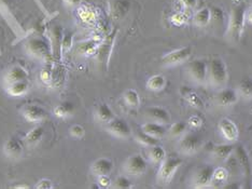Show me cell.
<instances>
[{"mask_svg": "<svg viewBox=\"0 0 252 189\" xmlns=\"http://www.w3.org/2000/svg\"><path fill=\"white\" fill-rule=\"evenodd\" d=\"M246 15H247V12H246L244 4L235 5L231 11L230 21H228L227 26V37L234 42L239 41L243 36L245 22L247 20Z\"/></svg>", "mask_w": 252, "mask_h": 189, "instance_id": "cell-1", "label": "cell"}, {"mask_svg": "<svg viewBox=\"0 0 252 189\" xmlns=\"http://www.w3.org/2000/svg\"><path fill=\"white\" fill-rule=\"evenodd\" d=\"M228 80L225 62L221 57H215L208 63V82L215 88H224Z\"/></svg>", "mask_w": 252, "mask_h": 189, "instance_id": "cell-2", "label": "cell"}, {"mask_svg": "<svg viewBox=\"0 0 252 189\" xmlns=\"http://www.w3.org/2000/svg\"><path fill=\"white\" fill-rule=\"evenodd\" d=\"M183 163V160L180 157L166 156L165 159L159 164L158 172V181L159 184L168 185L173 181L177 171L179 170Z\"/></svg>", "mask_w": 252, "mask_h": 189, "instance_id": "cell-3", "label": "cell"}, {"mask_svg": "<svg viewBox=\"0 0 252 189\" xmlns=\"http://www.w3.org/2000/svg\"><path fill=\"white\" fill-rule=\"evenodd\" d=\"M147 168V160L140 153L131 154L123 163V171L127 176L139 177L146 173Z\"/></svg>", "mask_w": 252, "mask_h": 189, "instance_id": "cell-4", "label": "cell"}, {"mask_svg": "<svg viewBox=\"0 0 252 189\" xmlns=\"http://www.w3.org/2000/svg\"><path fill=\"white\" fill-rule=\"evenodd\" d=\"M188 76L194 83L205 84L208 82V63L204 60H194L187 67Z\"/></svg>", "mask_w": 252, "mask_h": 189, "instance_id": "cell-5", "label": "cell"}, {"mask_svg": "<svg viewBox=\"0 0 252 189\" xmlns=\"http://www.w3.org/2000/svg\"><path fill=\"white\" fill-rule=\"evenodd\" d=\"M203 146V140L195 132H187L183 134L178 143V148L183 154H194L196 153Z\"/></svg>", "mask_w": 252, "mask_h": 189, "instance_id": "cell-6", "label": "cell"}, {"mask_svg": "<svg viewBox=\"0 0 252 189\" xmlns=\"http://www.w3.org/2000/svg\"><path fill=\"white\" fill-rule=\"evenodd\" d=\"M192 48L186 45V47H182L179 49H176L174 51H170V52L166 53L162 56V64L166 67H173L180 65L182 63L187 62L190 59L192 55Z\"/></svg>", "mask_w": 252, "mask_h": 189, "instance_id": "cell-7", "label": "cell"}, {"mask_svg": "<svg viewBox=\"0 0 252 189\" xmlns=\"http://www.w3.org/2000/svg\"><path fill=\"white\" fill-rule=\"evenodd\" d=\"M25 50L28 55L37 60H47L50 56V49L48 43L42 38L33 37L27 41Z\"/></svg>", "mask_w": 252, "mask_h": 189, "instance_id": "cell-8", "label": "cell"}, {"mask_svg": "<svg viewBox=\"0 0 252 189\" xmlns=\"http://www.w3.org/2000/svg\"><path fill=\"white\" fill-rule=\"evenodd\" d=\"M21 114L26 121L31 123H41L48 118V112L42 106L30 103L21 108Z\"/></svg>", "mask_w": 252, "mask_h": 189, "instance_id": "cell-9", "label": "cell"}, {"mask_svg": "<svg viewBox=\"0 0 252 189\" xmlns=\"http://www.w3.org/2000/svg\"><path fill=\"white\" fill-rule=\"evenodd\" d=\"M107 132L111 135L118 137V139L127 140L131 136L130 125L122 118H114L110 122L106 124Z\"/></svg>", "mask_w": 252, "mask_h": 189, "instance_id": "cell-10", "label": "cell"}, {"mask_svg": "<svg viewBox=\"0 0 252 189\" xmlns=\"http://www.w3.org/2000/svg\"><path fill=\"white\" fill-rule=\"evenodd\" d=\"M215 168L210 164H206L196 170L193 175L192 183L195 188H206L211 186Z\"/></svg>", "mask_w": 252, "mask_h": 189, "instance_id": "cell-11", "label": "cell"}, {"mask_svg": "<svg viewBox=\"0 0 252 189\" xmlns=\"http://www.w3.org/2000/svg\"><path fill=\"white\" fill-rule=\"evenodd\" d=\"M24 148H25L24 142L18 139V137L12 136L5 141L3 145V153L4 156L9 159L18 160L23 156Z\"/></svg>", "mask_w": 252, "mask_h": 189, "instance_id": "cell-12", "label": "cell"}, {"mask_svg": "<svg viewBox=\"0 0 252 189\" xmlns=\"http://www.w3.org/2000/svg\"><path fill=\"white\" fill-rule=\"evenodd\" d=\"M219 131L223 139L226 140L228 143H235L237 142L239 137V131L237 124L235 123L232 119L230 118H223L220 120Z\"/></svg>", "mask_w": 252, "mask_h": 189, "instance_id": "cell-13", "label": "cell"}, {"mask_svg": "<svg viewBox=\"0 0 252 189\" xmlns=\"http://www.w3.org/2000/svg\"><path fill=\"white\" fill-rule=\"evenodd\" d=\"M145 116L150 121L158 122L162 124H167L170 122V113L162 106H149L145 111Z\"/></svg>", "mask_w": 252, "mask_h": 189, "instance_id": "cell-14", "label": "cell"}, {"mask_svg": "<svg viewBox=\"0 0 252 189\" xmlns=\"http://www.w3.org/2000/svg\"><path fill=\"white\" fill-rule=\"evenodd\" d=\"M239 100V94L237 90L231 89V88H222L220 89L216 96V101L218 105L223 107H230L236 104Z\"/></svg>", "mask_w": 252, "mask_h": 189, "instance_id": "cell-15", "label": "cell"}, {"mask_svg": "<svg viewBox=\"0 0 252 189\" xmlns=\"http://www.w3.org/2000/svg\"><path fill=\"white\" fill-rule=\"evenodd\" d=\"M113 170V162L107 157H100L96 159L91 164V173L97 176L100 175H109Z\"/></svg>", "mask_w": 252, "mask_h": 189, "instance_id": "cell-16", "label": "cell"}, {"mask_svg": "<svg viewBox=\"0 0 252 189\" xmlns=\"http://www.w3.org/2000/svg\"><path fill=\"white\" fill-rule=\"evenodd\" d=\"M28 79V72L26 68L21 65H13L11 66L9 70L5 72L3 76V84H9L19 80H25Z\"/></svg>", "mask_w": 252, "mask_h": 189, "instance_id": "cell-17", "label": "cell"}, {"mask_svg": "<svg viewBox=\"0 0 252 189\" xmlns=\"http://www.w3.org/2000/svg\"><path fill=\"white\" fill-rule=\"evenodd\" d=\"M94 118L99 123H109L112 119L116 118L114 113L107 103H99L95 106L94 110Z\"/></svg>", "mask_w": 252, "mask_h": 189, "instance_id": "cell-18", "label": "cell"}, {"mask_svg": "<svg viewBox=\"0 0 252 189\" xmlns=\"http://www.w3.org/2000/svg\"><path fill=\"white\" fill-rule=\"evenodd\" d=\"M44 133H45L44 125L38 123L36 127H33L31 131H28L26 135L24 136L23 142H24V144L27 147H35L42 141Z\"/></svg>", "mask_w": 252, "mask_h": 189, "instance_id": "cell-19", "label": "cell"}, {"mask_svg": "<svg viewBox=\"0 0 252 189\" xmlns=\"http://www.w3.org/2000/svg\"><path fill=\"white\" fill-rule=\"evenodd\" d=\"M4 89H5V92L11 96H14V97L24 96L28 92V90H30V81H28V79L19 80V81L5 84Z\"/></svg>", "mask_w": 252, "mask_h": 189, "instance_id": "cell-20", "label": "cell"}, {"mask_svg": "<svg viewBox=\"0 0 252 189\" xmlns=\"http://www.w3.org/2000/svg\"><path fill=\"white\" fill-rule=\"evenodd\" d=\"M141 130L144 131L145 133L153 137H157L158 140L163 139V137L167 134V129H166L165 124L154 121H149L144 123L141 125Z\"/></svg>", "mask_w": 252, "mask_h": 189, "instance_id": "cell-21", "label": "cell"}, {"mask_svg": "<svg viewBox=\"0 0 252 189\" xmlns=\"http://www.w3.org/2000/svg\"><path fill=\"white\" fill-rule=\"evenodd\" d=\"M235 151V145L233 143H226V144H220L214 147L213 156L219 160V161H225L226 159L232 156Z\"/></svg>", "mask_w": 252, "mask_h": 189, "instance_id": "cell-22", "label": "cell"}, {"mask_svg": "<svg viewBox=\"0 0 252 189\" xmlns=\"http://www.w3.org/2000/svg\"><path fill=\"white\" fill-rule=\"evenodd\" d=\"M180 94L191 106L195 107V108L203 107L202 99H200L199 95L193 89L189 88V87H181Z\"/></svg>", "mask_w": 252, "mask_h": 189, "instance_id": "cell-23", "label": "cell"}, {"mask_svg": "<svg viewBox=\"0 0 252 189\" xmlns=\"http://www.w3.org/2000/svg\"><path fill=\"white\" fill-rule=\"evenodd\" d=\"M53 113L56 118L68 119L73 116L74 106L70 102H62L56 105L53 110Z\"/></svg>", "mask_w": 252, "mask_h": 189, "instance_id": "cell-24", "label": "cell"}, {"mask_svg": "<svg viewBox=\"0 0 252 189\" xmlns=\"http://www.w3.org/2000/svg\"><path fill=\"white\" fill-rule=\"evenodd\" d=\"M167 85V79L163 75H153L147 80L146 87L149 91H152V92H159L166 88Z\"/></svg>", "mask_w": 252, "mask_h": 189, "instance_id": "cell-25", "label": "cell"}, {"mask_svg": "<svg viewBox=\"0 0 252 189\" xmlns=\"http://www.w3.org/2000/svg\"><path fill=\"white\" fill-rule=\"evenodd\" d=\"M130 4L127 0H116L112 3L111 7V14L114 19L120 20L125 16V14L128 12Z\"/></svg>", "mask_w": 252, "mask_h": 189, "instance_id": "cell-26", "label": "cell"}, {"mask_svg": "<svg viewBox=\"0 0 252 189\" xmlns=\"http://www.w3.org/2000/svg\"><path fill=\"white\" fill-rule=\"evenodd\" d=\"M147 153L149 160L154 164H161V162L166 157V151L159 144L148 147Z\"/></svg>", "mask_w": 252, "mask_h": 189, "instance_id": "cell-27", "label": "cell"}, {"mask_svg": "<svg viewBox=\"0 0 252 189\" xmlns=\"http://www.w3.org/2000/svg\"><path fill=\"white\" fill-rule=\"evenodd\" d=\"M193 22L199 27L207 26L211 22V10L209 8H202L196 11V13L193 16Z\"/></svg>", "mask_w": 252, "mask_h": 189, "instance_id": "cell-28", "label": "cell"}, {"mask_svg": "<svg viewBox=\"0 0 252 189\" xmlns=\"http://www.w3.org/2000/svg\"><path fill=\"white\" fill-rule=\"evenodd\" d=\"M235 153H236V158L238 159L239 164L242 165L245 174L249 176L251 172V167H250V161H249L247 151H246V150L243 146L239 145L237 147H235Z\"/></svg>", "mask_w": 252, "mask_h": 189, "instance_id": "cell-29", "label": "cell"}, {"mask_svg": "<svg viewBox=\"0 0 252 189\" xmlns=\"http://www.w3.org/2000/svg\"><path fill=\"white\" fill-rule=\"evenodd\" d=\"M123 100L125 104L130 108H138L140 106V96L135 89H127L123 93Z\"/></svg>", "mask_w": 252, "mask_h": 189, "instance_id": "cell-30", "label": "cell"}, {"mask_svg": "<svg viewBox=\"0 0 252 189\" xmlns=\"http://www.w3.org/2000/svg\"><path fill=\"white\" fill-rule=\"evenodd\" d=\"M188 129H189L188 122L177 121L170 125L169 129L167 130V134L170 137H173V139H177V137H179L180 139L183 134L188 132Z\"/></svg>", "mask_w": 252, "mask_h": 189, "instance_id": "cell-31", "label": "cell"}, {"mask_svg": "<svg viewBox=\"0 0 252 189\" xmlns=\"http://www.w3.org/2000/svg\"><path fill=\"white\" fill-rule=\"evenodd\" d=\"M237 92L239 97L242 96L244 99L250 100L252 99V78H245L239 82L237 87Z\"/></svg>", "mask_w": 252, "mask_h": 189, "instance_id": "cell-32", "label": "cell"}, {"mask_svg": "<svg viewBox=\"0 0 252 189\" xmlns=\"http://www.w3.org/2000/svg\"><path fill=\"white\" fill-rule=\"evenodd\" d=\"M135 140H136V142H138L139 144L144 145L146 147H150V146H154V145L159 144L158 139L145 133L142 130L135 134Z\"/></svg>", "mask_w": 252, "mask_h": 189, "instance_id": "cell-33", "label": "cell"}, {"mask_svg": "<svg viewBox=\"0 0 252 189\" xmlns=\"http://www.w3.org/2000/svg\"><path fill=\"white\" fill-rule=\"evenodd\" d=\"M99 48V44L97 43L95 40H89L87 42L80 43L78 47V52L83 55H92L97 52V50Z\"/></svg>", "mask_w": 252, "mask_h": 189, "instance_id": "cell-34", "label": "cell"}, {"mask_svg": "<svg viewBox=\"0 0 252 189\" xmlns=\"http://www.w3.org/2000/svg\"><path fill=\"white\" fill-rule=\"evenodd\" d=\"M227 174L228 172L225 168L219 167L215 169L214 176H213V182H211V185L215 186H220L221 184H224L227 180Z\"/></svg>", "mask_w": 252, "mask_h": 189, "instance_id": "cell-35", "label": "cell"}, {"mask_svg": "<svg viewBox=\"0 0 252 189\" xmlns=\"http://www.w3.org/2000/svg\"><path fill=\"white\" fill-rule=\"evenodd\" d=\"M112 187L117 189H129L133 188V184H131V181L127 176L120 175L112 183Z\"/></svg>", "mask_w": 252, "mask_h": 189, "instance_id": "cell-36", "label": "cell"}, {"mask_svg": "<svg viewBox=\"0 0 252 189\" xmlns=\"http://www.w3.org/2000/svg\"><path fill=\"white\" fill-rule=\"evenodd\" d=\"M79 16L85 23H92L96 19V13L93 9H89L87 7L79 9Z\"/></svg>", "mask_w": 252, "mask_h": 189, "instance_id": "cell-37", "label": "cell"}, {"mask_svg": "<svg viewBox=\"0 0 252 189\" xmlns=\"http://www.w3.org/2000/svg\"><path fill=\"white\" fill-rule=\"evenodd\" d=\"M189 21V16L186 12H182V11H179V12H175L173 15L170 16V22L171 24L175 26H182L186 25Z\"/></svg>", "mask_w": 252, "mask_h": 189, "instance_id": "cell-38", "label": "cell"}, {"mask_svg": "<svg viewBox=\"0 0 252 189\" xmlns=\"http://www.w3.org/2000/svg\"><path fill=\"white\" fill-rule=\"evenodd\" d=\"M69 135L72 137V139L81 140L85 135V129L81 124H73L69 129Z\"/></svg>", "mask_w": 252, "mask_h": 189, "instance_id": "cell-39", "label": "cell"}, {"mask_svg": "<svg viewBox=\"0 0 252 189\" xmlns=\"http://www.w3.org/2000/svg\"><path fill=\"white\" fill-rule=\"evenodd\" d=\"M187 122H188L189 128H191L193 130H197L199 128H202V125L204 123L203 119L200 118L199 116H192V117L189 118Z\"/></svg>", "mask_w": 252, "mask_h": 189, "instance_id": "cell-40", "label": "cell"}, {"mask_svg": "<svg viewBox=\"0 0 252 189\" xmlns=\"http://www.w3.org/2000/svg\"><path fill=\"white\" fill-rule=\"evenodd\" d=\"M97 185L99 188H109L112 186V181L109 175L97 176Z\"/></svg>", "mask_w": 252, "mask_h": 189, "instance_id": "cell-41", "label": "cell"}, {"mask_svg": "<svg viewBox=\"0 0 252 189\" xmlns=\"http://www.w3.org/2000/svg\"><path fill=\"white\" fill-rule=\"evenodd\" d=\"M53 186V182L49 180V179H42L37 182V184L35 185L36 189H52Z\"/></svg>", "mask_w": 252, "mask_h": 189, "instance_id": "cell-42", "label": "cell"}, {"mask_svg": "<svg viewBox=\"0 0 252 189\" xmlns=\"http://www.w3.org/2000/svg\"><path fill=\"white\" fill-rule=\"evenodd\" d=\"M178 1L187 10H194L197 5V0H178Z\"/></svg>", "mask_w": 252, "mask_h": 189, "instance_id": "cell-43", "label": "cell"}, {"mask_svg": "<svg viewBox=\"0 0 252 189\" xmlns=\"http://www.w3.org/2000/svg\"><path fill=\"white\" fill-rule=\"evenodd\" d=\"M40 78L43 80V82L48 83L51 81V72L49 70H43L40 74Z\"/></svg>", "mask_w": 252, "mask_h": 189, "instance_id": "cell-44", "label": "cell"}, {"mask_svg": "<svg viewBox=\"0 0 252 189\" xmlns=\"http://www.w3.org/2000/svg\"><path fill=\"white\" fill-rule=\"evenodd\" d=\"M65 3L69 7H78L81 3V0H64Z\"/></svg>", "mask_w": 252, "mask_h": 189, "instance_id": "cell-45", "label": "cell"}, {"mask_svg": "<svg viewBox=\"0 0 252 189\" xmlns=\"http://www.w3.org/2000/svg\"><path fill=\"white\" fill-rule=\"evenodd\" d=\"M246 19H247L252 24V8L247 12V15H246Z\"/></svg>", "mask_w": 252, "mask_h": 189, "instance_id": "cell-46", "label": "cell"}, {"mask_svg": "<svg viewBox=\"0 0 252 189\" xmlns=\"http://www.w3.org/2000/svg\"><path fill=\"white\" fill-rule=\"evenodd\" d=\"M13 188H30V186L26 185V184H24V185H15V186H13Z\"/></svg>", "mask_w": 252, "mask_h": 189, "instance_id": "cell-47", "label": "cell"}]
</instances>
